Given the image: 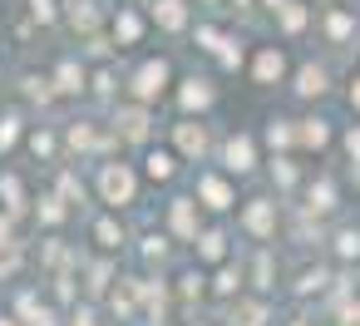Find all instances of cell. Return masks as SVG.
<instances>
[{
  "instance_id": "cell-8",
  "label": "cell",
  "mask_w": 360,
  "mask_h": 326,
  "mask_svg": "<svg viewBox=\"0 0 360 326\" xmlns=\"http://www.w3.org/2000/svg\"><path fill=\"white\" fill-rule=\"evenodd\" d=\"M148 15H153V25H163L168 35H178V30H188V0H153Z\"/></svg>"
},
{
  "instance_id": "cell-48",
  "label": "cell",
  "mask_w": 360,
  "mask_h": 326,
  "mask_svg": "<svg viewBox=\"0 0 360 326\" xmlns=\"http://www.w3.org/2000/svg\"><path fill=\"white\" fill-rule=\"evenodd\" d=\"M345 153L360 163V129H345Z\"/></svg>"
},
{
  "instance_id": "cell-11",
  "label": "cell",
  "mask_w": 360,
  "mask_h": 326,
  "mask_svg": "<svg viewBox=\"0 0 360 326\" xmlns=\"http://www.w3.org/2000/svg\"><path fill=\"white\" fill-rule=\"evenodd\" d=\"M15 311L25 316V326H60V311H55V306H45V301H40L35 291H20Z\"/></svg>"
},
{
  "instance_id": "cell-42",
  "label": "cell",
  "mask_w": 360,
  "mask_h": 326,
  "mask_svg": "<svg viewBox=\"0 0 360 326\" xmlns=\"http://www.w3.org/2000/svg\"><path fill=\"white\" fill-rule=\"evenodd\" d=\"M217 55H222V70H237V65H242V45H237V40H227Z\"/></svg>"
},
{
  "instance_id": "cell-7",
  "label": "cell",
  "mask_w": 360,
  "mask_h": 326,
  "mask_svg": "<svg viewBox=\"0 0 360 326\" xmlns=\"http://www.w3.org/2000/svg\"><path fill=\"white\" fill-rule=\"evenodd\" d=\"M193 203H202V208H212V213H227L232 208V183L222 178V173H198V198Z\"/></svg>"
},
{
  "instance_id": "cell-38",
  "label": "cell",
  "mask_w": 360,
  "mask_h": 326,
  "mask_svg": "<svg viewBox=\"0 0 360 326\" xmlns=\"http://www.w3.org/2000/svg\"><path fill=\"white\" fill-rule=\"evenodd\" d=\"M178 296H202V272H183L178 277Z\"/></svg>"
},
{
  "instance_id": "cell-26",
  "label": "cell",
  "mask_w": 360,
  "mask_h": 326,
  "mask_svg": "<svg viewBox=\"0 0 360 326\" xmlns=\"http://www.w3.org/2000/svg\"><path fill=\"white\" fill-rule=\"evenodd\" d=\"M335 257L340 262H360V227H340L335 232Z\"/></svg>"
},
{
  "instance_id": "cell-50",
  "label": "cell",
  "mask_w": 360,
  "mask_h": 326,
  "mask_svg": "<svg viewBox=\"0 0 360 326\" xmlns=\"http://www.w3.org/2000/svg\"><path fill=\"white\" fill-rule=\"evenodd\" d=\"M350 109H360V80H350Z\"/></svg>"
},
{
  "instance_id": "cell-55",
  "label": "cell",
  "mask_w": 360,
  "mask_h": 326,
  "mask_svg": "<svg viewBox=\"0 0 360 326\" xmlns=\"http://www.w3.org/2000/svg\"><path fill=\"white\" fill-rule=\"evenodd\" d=\"M193 326H202V321H193Z\"/></svg>"
},
{
  "instance_id": "cell-47",
  "label": "cell",
  "mask_w": 360,
  "mask_h": 326,
  "mask_svg": "<svg viewBox=\"0 0 360 326\" xmlns=\"http://www.w3.org/2000/svg\"><path fill=\"white\" fill-rule=\"evenodd\" d=\"M0 247H15V218L0 213Z\"/></svg>"
},
{
  "instance_id": "cell-20",
  "label": "cell",
  "mask_w": 360,
  "mask_h": 326,
  "mask_svg": "<svg viewBox=\"0 0 360 326\" xmlns=\"http://www.w3.org/2000/svg\"><path fill=\"white\" fill-rule=\"evenodd\" d=\"M143 173H148V178H173V173H178V153H168V149H148Z\"/></svg>"
},
{
  "instance_id": "cell-29",
  "label": "cell",
  "mask_w": 360,
  "mask_h": 326,
  "mask_svg": "<svg viewBox=\"0 0 360 326\" xmlns=\"http://www.w3.org/2000/svg\"><path fill=\"white\" fill-rule=\"evenodd\" d=\"M350 30H355V20H350L345 11H330V15H326V35H330V45L350 40Z\"/></svg>"
},
{
  "instance_id": "cell-16",
  "label": "cell",
  "mask_w": 360,
  "mask_h": 326,
  "mask_svg": "<svg viewBox=\"0 0 360 326\" xmlns=\"http://www.w3.org/2000/svg\"><path fill=\"white\" fill-rule=\"evenodd\" d=\"M266 321H271V306L262 296H242L232 306V326H266Z\"/></svg>"
},
{
  "instance_id": "cell-34",
  "label": "cell",
  "mask_w": 360,
  "mask_h": 326,
  "mask_svg": "<svg viewBox=\"0 0 360 326\" xmlns=\"http://www.w3.org/2000/svg\"><path fill=\"white\" fill-rule=\"evenodd\" d=\"M271 178H276V188H291V183H296V163H291V158H276V163H271Z\"/></svg>"
},
{
  "instance_id": "cell-43",
  "label": "cell",
  "mask_w": 360,
  "mask_h": 326,
  "mask_svg": "<svg viewBox=\"0 0 360 326\" xmlns=\"http://www.w3.org/2000/svg\"><path fill=\"white\" fill-rule=\"evenodd\" d=\"M60 188H65V198H75V203H84V183H79L75 173H65V178H60Z\"/></svg>"
},
{
  "instance_id": "cell-12",
  "label": "cell",
  "mask_w": 360,
  "mask_h": 326,
  "mask_svg": "<svg viewBox=\"0 0 360 326\" xmlns=\"http://www.w3.org/2000/svg\"><path fill=\"white\" fill-rule=\"evenodd\" d=\"M212 99H217V89H212V80H183V89H178V104L193 114V109H212Z\"/></svg>"
},
{
  "instance_id": "cell-21",
  "label": "cell",
  "mask_w": 360,
  "mask_h": 326,
  "mask_svg": "<svg viewBox=\"0 0 360 326\" xmlns=\"http://www.w3.org/2000/svg\"><path fill=\"white\" fill-rule=\"evenodd\" d=\"M296 139H301L306 149H326V144H330V124H326V119H301Z\"/></svg>"
},
{
  "instance_id": "cell-39",
  "label": "cell",
  "mask_w": 360,
  "mask_h": 326,
  "mask_svg": "<svg viewBox=\"0 0 360 326\" xmlns=\"http://www.w3.org/2000/svg\"><path fill=\"white\" fill-rule=\"evenodd\" d=\"M30 149H35V153H45V158H55V134H50V129L30 134Z\"/></svg>"
},
{
  "instance_id": "cell-36",
  "label": "cell",
  "mask_w": 360,
  "mask_h": 326,
  "mask_svg": "<svg viewBox=\"0 0 360 326\" xmlns=\"http://www.w3.org/2000/svg\"><path fill=\"white\" fill-rule=\"evenodd\" d=\"M25 94H30V99H40V104H50V99H55V89H50V80H35V75L25 80Z\"/></svg>"
},
{
  "instance_id": "cell-10",
  "label": "cell",
  "mask_w": 360,
  "mask_h": 326,
  "mask_svg": "<svg viewBox=\"0 0 360 326\" xmlns=\"http://www.w3.org/2000/svg\"><path fill=\"white\" fill-rule=\"evenodd\" d=\"M168 222H173L178 237L193 242V237H198V203H193V198H173V203H168Z\"/></svg>"
},
{
  "instance_id": "cell-15",
  "label": "cell",
  "mask_w": 360,
  "mask_h": 326,
  "mask_svg": "<svg viewBox=\"0 0 360 326\" xmlns=\"http://www.w3.org/2000/svg\"><path fill=\"white\" fill-rule=\"evenodd\" d=\"M326 89H330V75H326L321 65H301V70H296V94H301V99H321Z\"/></svg>"
},
{
  "instance_id": "cell-2",
  "label": "cell",
  "mask_w": 360,
  "mask_h": 326,
  "mask_svg": "<svg viewBox=\"0 0 360 326\" xmlns=\"http://www.w3.org/2000/svg\"><path fill=\"white\" fill-rule=\"evenodd\" d=\"M99 198H104L109 208L139 203V178H134V168H129V163H104V168H99Z\"/></svg>"
},
{
  "instance_id": "cell-9",
  "label": "cell",
  "mask_w": 360,
  "mask_h": 326,
  "mask_svg": "<svg viewBox=\"0 0 360 326\" xmlns=\"http://www.w3.org/2000/svg\"><path fill=\"white\" fill-rule=\"evenodd\" d=\"M286 75V55L276 50V45H262V55H257V65H252V80L257 84H276Z\"/></svg>"
},
{
  "instance_id": "cell-51",
  "label": "cell",
  "mask_w": 360,
  "mask_h": 326,
  "mask_svg": "<svg viewBox=\"0 0 360 326\" xmlns=\"http://www.w3.org/2000/svg\"><path fill=\"white\" fill-rule=\"evenodd\" d=\"M262 6H266V11H271V15H276V11H281V6H286V0H262Z\"/></svg>"
},
{
  "instance_id": "cell-27",
  "label": "cell",
  "mask_w": 360,
  "mask_h": 326,
  "mask_svg": "<svg viewBox=\"0 0 360 326\" xmlns=\"http://www.w3.org/2000/svg\"><path fill=\"white\" fill-rule=\"evenodd\" d=\"M266 144H271V149H291V144H296V119H271Z\"/></svg>"
},
{
  "instance_id": "cell-46",
  "label": "cell",
  "mask_w": 360,
  "mask_h": 326,
  "mask_svg": "<svg viewBox=\"0 0 360 326\" xmlns=\"http://www.w3.org/2000/svg\"><path fill=\"white\" fill-rule=\"evenodd\" d=\"M109 272H114V267H109V262H99V267L89 272V277H94V282H89V291H104V287H109Z\"/></svg>"
},
{
  "instance_id": "cell-31",
  "label": "cell",
  "mask_w": 360,
  "mask_h": 326,
  "mask_svg": "<svg viewBox=\"0 0 360 326\" xmlns=\"http://www.w3.org/2000/svg\"><path fill=\"white\" fill-rule=\"evenodd\" d=\"M25 267V247L15 242V247H0V282H6V277H15Z\"/></svg>"
},
{
  "instance_id": "cell-32",
  "label": "cell",
  "mask_w": 360,
  "mask_h": 326,
  "mask_svg": "<svg viewBox=\"0 0 360 326\" xmlns=\"http://www.w3.org/2000/svg\"><path fill=\"white\" fill-rule=\"evenodd\" d=\"M15 139H20V114H6L0 119V153H11Z\"/></svg>"
},
{
  "instance_id": "cell-54",
  "label": "cell",
  "mask_w": 360,
  "mask_h": 326,
  "mask_svg": "<svg viewBox=\"0 0 360 326\" xmlns=\"http://www.w3.org/2000/svg\"><path fill=\"white\" fill-rule=\"evenodd\" d=\"M355 178H360V163H355Z\"/></svg>"
},
{
  "instance_id": "cell-23",
  "label": "cell",
  "mask_w": 360,
  "mask_h": 326,
  "mask_svg": "<svg viewBox=\"0 0 360 326\" xmlns=\"http://www.w3.org/2000/svg\"><path fill=\"white\" fill-rule=\"evenodd\" d=\"M65 213H70V208H65V198H60V193H45V198L35 203V218H40L45 227H60V222H65Z\"/></svg>"
},
{
  "instance_id": "cell-35",
  "label": "cell",
  "mask_w": 360,
  "mask_h": 326,
  "mask_svg": "<svg viewBox=\"0 0 360 326\" xmlns=\"http://www.w3.org/2000/svg\"><path fill=\"white\" fill-rule=\"evenodd\" d=\"M198 45H202V50H207V55H217V50H222V45H227V40H222V35H217V30H212V25H198Z\"/></svg>"
},
{
  "instance_id": "cell-14",
  "label": "cell",
  "mask_w": 360,
  "mask_h": 326,
  "mask_svg": "<svg viewBox=\"0 0 360 326\" xmlns=\"http://www.w3.org/2000/svg\"><path fill=\"white\" fill-rule=\"evenodd\" d=\"M50 89H55V94H84V65H79V60H60Z\"/></svg>"
},
{
  "instance_id": "cell-49",
  "label": "cell",
  "mask_w": 360,
  "mask_h": 326,
  "mask_svg": "<svg viewBox=\"0 0 360 326\" xmlns=\"http://www.w3.org/2000/svg\"><path fill=\"white\" fill-rule=\"evenodd\" d=\"M340 326H360V301H350V306H340Z\"/></svg>"
},
{
  "instance_id": "cell-45",
  "label": "cell",
  "mask_w": 360,
  "mask_h": 326,
  "mask_svg": "<svg viewBox=\"0 0 360 326\" xmlns=\"http://www.w3.org/2000/svg\"><path fill=\"white\" fill-rule=\"evenodd\" d=\"M94 94H99V99H109V94H114V75H109V70H99V75H94Z\"/></svg>"
},
{
  "instance_id": "cell-24",
  "label": "cell",
  "mask_w": 360,
  "mask_h": 326,
  "mask_svg": "<svg viewBox=\"0 0 360 326\" xmlns=\"http://www.w3.org/2000/svg\"><path fill=\"white\" fill-rule=\"evenodd\" d=\"M94 242H99L104 252L124 247V227H119V218H99V222H94Z\"/></svg>"
},
{
  "instance_id": "cell-30",
  "label": "cell",
  "mask_w": 360,
  "mask_h": 326,
  "mask_svg": "<svg viewBox=\"0 0 360 326\" xmlns=\"http://www.w3.org/2000/svg\"><path fill=\"white\" fill-rule=\"evenodd\" d=\"M212 291H217V296H232V291H242V267H217V282H212Z\"/></svg>"
},
{
  "instance_id": "cell-37",
  "label": "cell",
  "mask_w": 360,
  "mask_h": 326,
  "mask_svg": "<svg viewBox=\"0 0 360 326\" xmlns=\"http://www.w3.org/2000/svg\"><path fill=\"white\" fill-rule=\"evenodd\" d=\"M296 291H301V296H311V291H326V272H321V267H316V272H306V277L296 282Z\"/></svg>"
},
{
  "instance_id": "cell-22",
  "label": "cell",
  "mask_w": 360,
  "mask_h": 326,
  "mask_svg": "<svg viewBox=\"0 0 360 326\" xmlns=\"http://www.w3.org/2000/svg\"><path fill=\"white\" fill-rule=\"evenodd\" d=\"M306 198H311L306 213H330V208H335V183H330V178H316Z\"/></svg>"
},
{
  "instance_id": "cell-25",
  "label": "cell",
  "mask_w": 360,
  "mask_h": 326,
  "mask_svg": "<svg viewBox=\"0 0 360 326\" xmlns=\"http://www.w3.org/2000/svg\"><path fill=\"white\" fill-rule=\"evenodd\" d=\"M276 20H281L286 35H301L306 30V6H301V0H286V6L276 11Z\"/></svg>"
},
{
  "instance_id": "cell-28",
  "label": "cell",
  "mask_w": 360,
  "mask_h": 326,
  "mask_svg": "<svg viewBox=\"0 0 360 326\" xmlns=\"http://www.w3.org/2000/svg\"><path fill=\"white\" fill-rule=\"evenodd\" d=\"M65 139H70V149H94V144H114V134H109V139H99V134H94V124H70V134H65Z\"/></svg>"
},
{
  "instance_id": "cell-44",
  "label": "cell",
  "mask_w": 360,
  "mask_h": 326,
  "mask_svg": "<svg viewBox=\"0 0 360 326\" xmlns=\"http://www.w3.org/2000/svg\"><path fill=\"white\" fill-rule=\"evenodd\" d=\"M70 326H99V311H94V306H75Z\"/></svg>"
},
{
  "instance_id": "cell-40",
  "label": "cell",
  "mask_w": 360,
  "mask_h": 326,
  "mask_svg": "<svg viewBox=\"0 0 360 326\" xmlns=\"http://www.w3.org/2000/svg\"><path fill=\"white\" fill-rule=\"evenodd\" d=\"M143 257L148 262H163L168 257V237H143Z\"/></svg>"
},
{
  "instance_id": "cell-6",
  "label": "cell",
  "mask_w": 360,
  "mask_h": 326,
  "mask_svg": "<svg viewBox=\"0 0 360 326\" xmlns=\"http://www.w3.org/2000/svg\"><path fill=\"white\" fill-rule=\"evenodd\" d=\"M222 168H227V173H252V168H257V144H252V134H232V139L222 144Z\"/></svg>"
},
{
  "instance_id": "cell-17",
  "label": "cell",
  "mask_w": 360,
  "mask_h": 326,
  "mask_svg": "<svg viewBox=\"0 0 360 326\" xmlns=\"http://www.w3.org/2000/svg\"><path fill=\"white\" fill-rule=\"evenodd\" d=\"M114 40H119V45H139V40H143V15L129 11V6H119V15H114Z\"/></svg>"
},
{
  "instance_id": "cell-41",
  "label": "cell",
  "mask_w": 360,
  "mask_h": 326,
  "mask_svg": "<svg viewBox=\"0 0 360 326\" xmlns=\"http://www.w3.org/2000/svg\"><path fill=\"white\" fill-rule=\"evenodd\" d=\"M266 277H271V257H266V252H257V262H252V282H257V287H271Z\"/></svg>"
},
{
  "instance_id": "cell-19",
  "label": "cell",
  "mask_w": 360,
  "mask_h": 326,
  "mask_svg": "<svg viewBox=\"0 0 360 326\" xmlns=\"http://www.w3.org/2000/svg\"><path fill=\"white\" fill-rule=\"evenodd\" d=\"M193 242H198V257H202V262H227V232H222V227H207V232H198Z\"/></svg>"
},
{
  "instance_id": "cell-4",
  "label": "cell",
  "mask_w": 360,
  "mask_h": 326,
  "mask_svg": "<svg viewBox=\"0 0 360 326\" xmlns=\"http://www.w3.org/2000/svg\"><path fill=\"white\" fill-rule=\"evenodd\" d=\"M242 227H247L257 242L276 237V203H271V198H252V203L242 208Z\"/></svg>"
},
{
  "instance_id": "cell-13",
  "label": "cell",
  "mask_w": 360,
  "mask_h": 326,
  "mask_svg": "<svg viewBox=\"0 0 360 326\" xmlns=\"http://www.w3.org/2000/svg\"><path fill=\"white\" fill-rule=\"evenodd\" d=\"M70 25L79 30V35H94L99 30V20H104V11H99V0H70Z\"/></svg>"
},
{
  "instance_id": "cell-53",
  "label": "cell",
  "mask_w": 360,
  "mask_h": 326,
  "mask_svg": "<svg viewBox=\"0 0 360 326\" xmlns=\"http://www.w3.org/2000/svg\"><path fill=\"white\" fill-rule=\"evenodd\" d=\"M0 326H15V321H11V316H0Z\"/></svg>"
},
{
  "instance_id": "cell-33",
  "label": "cell",
  "mask_w": 360,
  "mask_h": 326,
  "mask_svg": "<svg viewBox=\"0 0 360 326\" xmlns=\"http://www.w3.org/2000/svg\"><path fill=\"white\" fill-rule=\"evenodd\" d=\"M30 20L55 25V20H60V0H30Z\"/></svg>"
},
{
  "instance_id": "cell-18",
  "label": "cell",
  "mask_w": 360,
  "mask_h": 326,
  "mask_svg": "<svg viewBox=\"0 0 360 326\" xmlns=\"http://www.w3.org/2000/svg\"><path fill=\"white\" fill-rule=\"evenodd\" d=\"M0 203H6V218H20L25 213V183L15 178V173H0Z\"/></svg>"
},
{
  "instance_id": "cell-1",
  "label": "cell",
  "mask_w": 360,
  "mask_h": 326,
  "mask_svg": "<svg viewBox=\"0 0 360 326\" xmlns=\"http://www.w3.org/2000/svg\"><path fill=\"white\" fill-rule=\"evenodd\" d=\"M168 80H173L168 60H143V65L129 75V94H134V104H139V109L158 104V99L168 94Z\"/></svg>"
},
{
  "instance_id": "cell-3",
  "label": "cell",
  "mask_w": 360,
  "mask_h": 326,
  "mask_svg": "<svg viewBox=\"0 0 360 326\" xmlns=\"http://www.w3.org/2000/svg\"><path fill=\"white\" fill-rule=\"evenodd\" d=\"M148 134H153V114L148 109H139V104L114 109V139L119 144H148Z\"/></svg>"
},
{
  "instance_id": "cell-52",
  "label": "cell",
  "mask_w": 360,
  "mask_h": 326,
  "mask_svg": "<svg viewBox=\"0 0 360 326\" xmlns=\"http://www.w3.org/2000/svg\"><path fill=\"white\" fill-rule=\"evenodd\" d=\"M291 326H311V321H306V316H296V321H291Z\"/></svg>"
},
{
  "instance_id": "cell-5",
  "label": "cell",
  "mask_w": 360,
  "mask_h": 326,
  "mask_svg": "<svg viewBox=\"0 0 360 326\" xmlns=\"http://www.w3.org/2000/svg\"><path fill=\"white\" fill-rule=\"evenodd\" d=\"M173 144H178V153L183 158H207V149H212V139H207V124H193V119H183V124H173Z\"/></svg>"
}]
</instances>
